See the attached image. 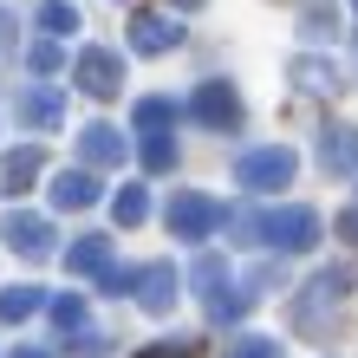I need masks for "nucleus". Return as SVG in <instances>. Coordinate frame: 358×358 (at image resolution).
<instances>
[{
  "label": "nucleus",
  "instance_id": "nucleus-1",
  "mask_svg": "<svg viewBox=\"0 0 358 358\" xmlns=\"http://www.w3.org/2000/svg\"><path fill=\"white\" fill-rule=\"evenodd\" d=\"M345 293H352V273L345 267H320L293 293V332H300V339H332V332H339V313H345Z\"/></svg>",
  "mask_w": 358,
  "mask_h": 358
},
{
  "label": "nucleus",
  "instance_id": "nucleus-2",
  "mask_svg": "<svg viewBox=\"0 0 358 358\" xmlns=\"http://www.w3.org/2000/svg\"><path fill=\"white\" fill-rule=\"evenodd\" d=\"M189 287L202 293V306H208V320H215V326H235V320H248V306H255V293L235 287V273H228L222 255H196V267H189Z\"/></svg>",
  "mask_w": 358,
  "mask_h": 358
},
{
  "label": "nucleus",
  "instance_id": "nucleus-3",
  "mask_svg": "<svg viewBox=\"0 0 358 358\" xmlns=\"http://www.w3.org/2000/svg\"><path fill=\"white\" fill-rule=\"evenodd\" d=\"M163 222H170V235H176V241H208V235L228 222V202L202 196V189H176L170 208H163Z\"/></svg>",
  "mask_w": 358,
  "mask_h": 358
},
{
  "label": "nucleus",
  "instance_id": "nucleus-4",
  "mask_svg": "<svg viewBox=\"0 0 358 358\" xmlns=\"http://www.w3.org/2000/svg\"><path fill=\"white\" fill-rule=\"evenodd\" d=\"M293 170H300V157L287 150V143H261V150H241L235 157V182L248 196H267V189H287Z\"/></svg>",
  "mask_w": 358,
  "mask_h": 358
},
{
  "label": "nucleus",
  "instance_id": "nucleus-5",
  "mask_svg": "<svg viewBox=\"0 0 358 358\" xmlns=\"http://www.w3.org/2000/svg\"><path fill=\"white\" fill-rule=\"evenodd\" d=\"M320 241V215L300 202H287V208H267L261 215V248H273V255H306V248Z\"/></svg>",
  "mask_w": 358,
  "mask_h": 358
},
{
  "label": "nucleus",
  "instance_id": "nucleus-6",
  "mask_svg": "<svg viewBox=\"0 0 358 358\" xmlns=\"http://www.w3.org/2000/svg\"><path fill=\"white\" fill-rule=\"evenodd\" d=\"M182 13H170V7H143V13H131V52H143V59H163V52H176L182 46Z\"/></svg>",
  "mask_w": 358,
  "mask_h": 358
},
{
  "label": "nucleus",
  "instance_id": "nucleus-7",
  "mask_svg": "<svg viewBox=\"0 0 358 358\" xmlns=\"http://www.w3.org/2000/svg\"><path fill=\"white\" fill-rule=\"evenodd\" d=\"M72 85L85 92V98H117V92H124V52L85 46V52L72 59Z\"/></svg>",
  "mask_w": 358,
  "mask_h": 358
},
{
  "label": "nucleus",
  "instance_id": "nucleus-8",
  "mask_svg": "<svg viewBox=\"0 0 358 358\" xmlns=\"http://www.w3.org/2000/svg\"><path fill=\"white\" fill-rule=\"evenodd\" d=\"M196 124H208V131H235L241 124V92L228 85V78H202L196 92H189V104H182Z\"/></svg>",
  "mask_w": 358,
  "mask_h": 358
},
{
  "label": "nucleus",
  "instance_id": "nucleus-9",
  "mask_svg": "<svg viewBox=\"0 0 358 358\" xmlns=\"http://www.w3.org/2000/svg\"><path fill=\"white\" fill-rule=\"evenodd\" d=\"M0 241L13 248V255H27V261H46L52 255V222L46 215H33V208H7V222H0Z\"/></svg>",
  "mask_w": 358,
  "mask_h": 358
},
{
  "label": "nucleus",
  "instance_id": "nucleus-10",
  "mask_svg": "<svg viewBox=\"0 0 358 358\" xmlns=\"http://www.w3.org/2000/svg\"><path fill=\"white\" fill-rule=\"evenodd\" d=\"M131 293H137L143 313H170V306H176V267H170V261L131 267Z\"/></svg>",
  "mask_w": 358,
  "mask_h": 358
},
{
  "label": "nucleus",
  "instance_id": "nucleus-11",
  "mask_svg": "<svg viewBox=\"0 0 358 358\" xmlns=\"http://www.w3.org/2000/svg\"><path fill=\"white\" fill-rule=\"evenodd\" d=\"M13 117L27 124V131H52V124L66 117V92H59V85H27L13 98Z\"/></svg>",
  "mask_w": 358,
  "mask_h": 358
},
{
  "label": "nucleus",
  "instance_id": "nucleus-12",
  "mask_svg": "<svg viewBox=\"0 0 358 358\" xmlns=\"http://www.w3.org/2000/svg\"><path fill=\"white\" fill-rule=\"evenodd\" d=\"M124 150H131V137H124L117 124H85V131H78V157H85L92 170H117Z\"/></svg>",
  "mask_w": 358,
  "mask_h": 358
},
{
  "label": "nucleus",
  "instance_id": "nucleus-13",
  "mask_svg": "<svg viewBox=\"0 0 358 358\" xmlns=\"http://www.w3.org/2000/svg\"><path fill=\"white\" fill-rule=\"evenodd\" d=\"M320 163L332 176H358V131L352 124H326L320 131Z\"/></svg>",
  "mask_w": 358,
  "mask_h": 358
},
{
  "label": "nucleus",
  "instance_id": "nucleus-14",
  "mask_svg": "<svg viewBox=\"0 0 358 358\" xmlns=\"http://www.w3.org/2000/svg\"><path fill=\"white\" fill-rule=\"evenodd\" d=\"M39 170H46V150H39V143L7 150V163H0V189H7V196H27V189L39 182Z\"/></svg>",
  "mask_w": 358,
  "mask_h": 358
},
{
  "label": "nucleus",
  "instance_id": "nucleus-15",
  "mask_svg": "<svg viewBox=\"0 0 358 358\" xmlns=\"http://www.w3.org/2000/svg\"><path fill=\"white\" fill-rule=\"evenodd\" d=\"M92 202H98L92 163H78V170H59V176H52V208H92Z\"/></svg>",
  "mask_w": 358,
  "mask_h": 358
},
{
  "label": "nucleus",
  "instance_id": "nucleus-16",
  "mask_svg": "<svg viewBox=\"0 0 358 358\" xmlns=\"http://www.w3.org/2000/svg\"><path fill=\"white\" fill-rule=\"evenodd\" d=\"M287 72H293V85H300V92H320V98H326V92H345V85H339V66H332V59H313V52H300Z\"/></svg>",
  "mask_w": 358,
  "mask_h": 358
},
{
  "label": "nucleus",
  "instance_id": "nucleus-17",
  "mask_svg": "<svg viewBox=\"0 0 358 358\" xmlns=\"http://www.w3.org/2000/svg\"><path fill=\"white\" fill-rule=\"evenodd\" d=\"M66 267L85 273V280H98V273L111 267V241H104V235H78V241L66 248Z\"/></svg>",
  "mask_w": 358,
  "mask_h": 358
},
{
  "label": "nucleus",
  "instance_id": "nucleus-18",
  "mask_svg": "<svg viewBox=\"0 0 358 358\" xmlns=\"http://www.w3.org/2000/svg\"><path fill=\"white\" fill-rule=\"evenodd\" d=\"M176 117H182V111H176V98H137V104H131V131H137V137H150V131H176Z\"/></svg>",
  "mask_w": 358,
  "mask_h": 358
},
{
  "label": "nucleus",
  "instance_id": "nucleus-19",
  "mask_svg": "<svg viewBox=\"0 0 358 358\" xmlns=\"http://www.w3.org/2000/svg\"><path fill=\"white\" fill-rule=\"evenodd\" d=\"M137 163H143L150 176L176 170V131H150V137H137Z\"/></svg>",
  "mask_w": 358,
  "mask_h": 358
},
{
  "label": "nucleus",
  "instance_id": "nucleus-20",
  "mask_svg": "<svg viewBox=\"0 0 358 358\" xmlns=\"http://www.w3.org/2000/svg\"><path fill=\"white\" fill-rule=\"evenodd\" d=\"M33 313H46V293H39V287H7V293H0V320H7V326H27Z\"/></svg>",
  "mask_w": 358,
  "mask_h": 358
},
{
  "label": "nucleus",
  "instance_id": "nucleus-21",
  "mask_svg": "<svg viewBox=\"0 0 358 358\" xmlns=\"http://www.w3.org/2000/svg\"><path fill=\"white\" fill-rule=\"evenodd\" d=\"M111 215H117V228H137L143 215H150V189H143V182H124L117 196H111Z\"/></svg>",
  "mask_w": 358,
  "mask_h": 358
},
{
  "label": "nucleus",
  "instance_id": "nucleus-22",
  "mask_svg": "<svg viewBox=\"0 0 358 358\" xmlns=\"http://www.w3.org/2000/svg\"><path fill=\"white\" fill-rule=\"evenodd\" d=\"M46 313H52V326H59V332H78V326H85V293H52Z\"/></svg>",
  "mask_w": 358,
  "mask_h": 358
},
{
  "label": "nucleus",
  "instance_id": "nucleus-23",
  "mask_svg": "<svg viewBox=\"0 0 358 358\" xmlns=\"http://www.w3.org/2000/svg\"><path fill=\"white\" fill-rule=\"evenodd\" d=\"M39 27H46V39H66V33H78V7L72 0H46L39 7Z\"/></svg>",
  "mask_w": 358,
  "mask_h": 358
},
{
  "label": "nucleus",
  "instance_id": "nucleus-24",
  "mask_svg": "<svg viewBox=\"0 0 358 358\" xmlns=\"http://www.w3.org/2000/svg\"><path fill=\"white\" fill-rule=\"evenodd\" d=\"M66 66V46H59V39H33L27 46V72H59Z\"/></svg>",
  "mask_w": 358,
  "mask_h": 358
},
{
  "label": "nucleus",
  "instance_id": "nucleus-25",
  "mask_svg": "<svg viewBox=\"0 0 358 358\" xmlns=\"http://www.w3.org/2000/svg\"><path fill=\"white\" fill-rule=\"evenodd\" d=\"M300 27H306L313 39H326V33H339V7H326V0H313V7H306V20H300Z\"/></svg>",
  "mask_w": 358,
  "mask_h": 358
},
{
  "label": "nucleus",
  "instance_id": "nucleus-26",
  "mask_svg": "<svg viewBox=\"0 0 358 358\" xmlns=\"http://www.w3.org/2000/svg\"><path fill=\"white\" fill-rule=\"evenodd\" d=\"M228 358H280V339H261V332H248V339L228 345Z\"/></svg>",
  "mask_w": 358,
  "mask_h": 358
},
{
  "label": "nucleus",
  "instance_id": "nucleus-27",
  "mask_svg": "<svg viewBox=\"0 0 358 358\" xmlns=\"http://www.w3.org/2000/svg\"><path fill=\"white\" fill-rule=\"evenodd\" d=\"M137 358H189V345L182 339H157V345H143Z\"/></svg>",
  "mask_w": 358,
  "mask_h": 358
},
{
  "label": "nucleus",
  "instance_id": "nucleus-28",
  "mask_svg": "<svg viewBox=\"0 0 358 358\" xmlns=\"http://www.w3.org/2000/svg\"><path fill=\"white\" fill-rule=\"evenodd\" d=\"M332 228H339V241H352V248H358V202H352V208H345V215L332 222Z\"/></svg>",
  "mask_w": 358,
  "mask_h": 358
},
{
  "label": "nucleus",
  "instance_id": "nucleus-29",
  "mask_svg": "<svg viewBox=\"0 0 358 358\" xmlns=\"http://www.w3.org/2000/svg\"><path fill=\"white\" fill-rule=\"evenodd\" d=\"M13 27H20V13H13V7H0V52L13 46Z\"/></svg>",
  "mask_w": 358,
  "mask_h": 358
},
{
  "label": "nucleus",
  "instance_id": "nucleus-30",
  "mask_svg": "<svg viewBox=\"0 0 358 358\" xmlns=\"http://www.w3.org/2000/svg\"><path fill=\"white\" fill-rule=\"evenodd\" d=\"M170 13H196V7H208V0H163Z\"/></svg>",
  "mask_w": 358,
  "mask_h": 358
},
{
  "label": "nucleus",
  "instance_id": "nucleus-31",
  "mask_svg": "<svg viewBox=\"0 0 358 358\" xmlns=\"http://www.w3.org/2000/svg\"><path fill=\"white\" fill-rule=\"evenodd\" d=\"M13 358H52L46 345H13Z\"/></svg>",
  "mask_w": 358,
  "mask_h": 358
},
{
  "label": "nucleus",
  "instance_id": "nucleus-32",
  "mask_svg": "<svg viewBox=\"0 0 358 358\" xmlns=\"http://www.w3.org/2000/svg\"><path fill=\"white\" fill-rule=\"evenodd\" d=\"M352 59H358V33H352Z\"/></svg>",
  "mask_w": 358,
  "mask_h": 358
},
{
  "label": "nucleus",
  "instance_id": "nucleus-33",
  "mask_svg": "<svg viewBox=\"0 0 358 358\" xmlns=\"http://www.w3.org/2000/svg\"><path fill=\"white\" fill-rule=\"evenodd\" d=\"M345 7H352V13H358V0H345Z\"/></svg>",
  "mask_w": 358,
  "mask_h": 358
}]
</instances>
